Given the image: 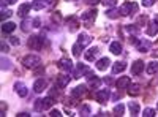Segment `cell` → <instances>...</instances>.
<instances>
[{"label": "cell", "mask_w": 158, "mask_h": 117, "mask_svg": "<svg viewBox=\"0 0 158 117\" xmlns=\"http://www.w3.org/2000/svg\"><path fill=\"white\" fill-rule=\"evenodd\" d=\"M40 63H41V59H40L38 56H35V54L25 56V57L22 59V65H24L25 68H30V70L38 68V67H40Z\"/></svg>", "instance_id": "obj_1"}, {"label": "cell", "mask_w": 158, "mask_h": 117, "mask_svg": "<svg viewBox=\"0 0 158 117\" xmlns=\"http://www.w3.org/2000/svg\"><path fill=\"white\" fill-rule=\"evenodd\" d=\"M54 103H56V98L49 95V97H46L44 100H36L35 109H36V111H46V109H49L51 106H54Z\"/></svg>", "instance_id": "obj_2"}, {"label": "cell", "mask_w": 158, "mask_h": 117, "mask_svg": "<svg viewBox=\"0 0 158 117\" xmlns=\"http://www.w3.org/2000/svg\"><path fill=\"white\" fill-rule=\"evenodd\" d=\"M97 10L94 8V10H87V11H84L82 13V16H81V19L85 22V27H90L92 25V22L95 21V18H97Z\"/></svg>", "instance_id": "obj_3"}, {"label": "cell", "mask_w": 158, "mask_h": 117, "mask_svg": "<svg viewBox=\"0 0 158 117\" xmlns=\"http://www.w3.org/2000/svg\"><path fill=\"white\" fill-rule=\"evenodd\" d=\"M118 11H120V15L128 16V15H131V13H138V5L135 2H125Z\"/></svg>", "instance_id": "obj_4"}, {"label": "cell", "mask_w": 158, "mask_h": 117, "mask_svg": "<svg viewBox=\"0 0 158 117\" xmlns=\"http://www.w3.org/2000/svg\"><path fill=\"white\" fill-rule=\"evenodd\" d=\"M95 100L100 103V105H104L109 100V90L108 89H101L98 92H95Z\"/></svg>", "instance_id": "obj_5"}, {"label": "cell", "mask_w": 158, "mask_h": 117, "mask_svg": "<svg viewBox=\"0 0 158 117\" xmlns=\"http://www.w3.org/2000/svg\"><path fill=\"white\" fill-rule=\"evenodd\" d=\"M27 44H29V48L38 51V49H41V48H43V38H41V36H30Z\"/></svg>", "instance_id": "obj_6"}, {"label": "cell", "mask_w": 158, "mask_h": 117, "mask_svg": "<svg viewBox=\"0 0 158 117\" xmlns=\"http://www.w3.org/2000/svg\"><path fill=\"white\" fill-rule=\"evenodd\" d=\"M57 67L60 70H63V71H71L73 70V62L70 59H67V57H63V59H60L57 62Z\"/></svg>", "instance_id": "obj_7"}, {"label": "cell", "mask_w": 158, "mask_h": 117, "mask_svg": "<svg viewBox=\"0 0 158 117\" xmlns=\"http://www.w3.org/2000/svg\"><path fill=\"white\" fill-rule=\"evenodd\" d=\"M144 67H146V65H144L142 60H136V62H133V65H131V73H133L135 76H138L144 71Z\"/></svg>", "instance_id": "obj_8"}, {"label": "cell", "mask_w": 158, "mask_h": 117, "mask_svg": "<svg viewBox=\"0 0 158 117\" xmlns=\"http://www.w3.org/2000/svg\"><path fill=\"white\" fill-rule=\"evenodd\" d=\"M87 94V87L85 86H77L76 89L71 90V97L73 98H79V97H84Z\"/></svg>", "instance_id": "obj_9"}, {"label": "cell", "mask_w": 158, "mask_h": 117, "mask_svg": "<svg viewBox=\"0 0 158 117\" xmlns=\"http://www.w3.org/2000/svg\"><path fill=\"white\" fill-rule=\"evenodd\" d=\"M70 84V76H67V74H60V76H57V87L59 89H65Z\"/></svg>", "instance_id": "obj_10"}, {"label": "cell", "mask_w": 158, "mask_h": 117, "mask_svg": "<svg viewBox=\"0 0 158 117\" xmlns=\"http://www.w3.org/2000/svg\"><path fill=\"white\" fill-rule=\"evenodd\" d=\"M46 86H48L46 79H43V77H41V79H36V81H35V84H33V90H35L36 94H41L43 90L46 89Z\"/></svg>", "instance_id": "obj_11"}, {"label": "cell", "mask_w": 158, "mask_h": 117, "mask_svg": "<svg viewBox=\"0 0 158 117\" xmlns=\"http://www.w3.org/2000/svg\"><path fill=\"white\" fill-rule=\"evenodd\" d=\"M109 65H111V60H109L108 57H103V59H100V60L95 63V67H97L100 71H104V70L109 67Z\"/></svg>", "instance_id": "obj_12"}, {"label": "cell", "mask_w": 158, "mask_h": 117, "mask_svg": "<svg viewBox=\"0 0 158 117\" xmlns=\"http://www.w3.org/2000/svg\"><path fill=\"white\" fill-rule=\"evenodd\" d=\"M98 52H100L98 48H90V49L87 51V52L84 54V57H85V60H89V62H94V60H95V57L98 56Z\"/></svg>", "instance_id": "obj_13"}, {"label": "cell", "mask_w": 158, "mask_h": 117, "mask_svg": "<svg viewBox=\"0 0 158 117\" xmlns=\"http://www.w3.org/2000/svg\"><path fill=\"white\" fill-rule=\"evenodd\" d=\"M131 84V79L128 76H122L120 79H118L117 82H115V86H117V89H127L128 86Z\"/></svg>", "instance_id": "obj_14"}, {"label": "cell", "mask_w": 158, "mask_h": 117, "mask_svg": "<svg viewBox=\"0 0 158 117\" xmlns=\"http://www.w3.org/2000/svg\"><path fill=\"white\" fill-rule=\"evenodd\" d=\"M90 41H92V38L87 33H81V35H79V38H77V43L81 44L82 48H85L87 44H90Z\"/></svg>", "instance_id": "obj_15"}, {"label": "cell", "mask_w": 158, "mask_h": 117, "mask_svg": "<svg viewBox=\"0 0 158 117\" xmlns=\"http://www.w3.org/2000/svg\"><path fill=\"white\" fill-rule=\"evenodd\" d=\"M109 51H111L114 56H118V54L122 52V44H120V41H112L111 46H109Z\"/></svg>", "instance_id": "obj_16"}, {"label": "cell", "mask_w": 158, "mask_h": 117, "mask_svg": "<svg viewBox=\"0 0 158 117\" xmlns=\"http://www.w3.org/2000/svg\"><path fill=\"white\" fill-rule=\"evenodd\" d=\"M15 89H16V92L19 94V97H27V87H25L24 82H16Z\"/></svg>", "instance_id": "obj_17"}, {"label": "cell", "mask_w": 158, "mask_h": 117, "mask_svg": "<svg viewBox=\"0 0 158 117\" xmlns=\"http://www.w3.org/2000/svg\"><path fill=\"white\" fill-rule=\"evenodd\" d=\"M30 8H32V5H30V3H22V5L19 6V10H18V15H19V16H22V18H25V16L29 15Z\"/></svg>", "instance_id": "obj_18"}, {"label": "cell", "mask_w": 158, "mask_h": 117, "mask_svg": "<svg viewBox=\"0 0 158 117\" xmlns=\"http://www.w3.org/2000/svg\"><path fill=\"white\" fill-rule=\"evenodd\" d=\"M44 6H48V2H46V0H33V2H32V8H33L35 11L43 10Z\"/></svg>", "instance_id": "obj_19"}, {"label": "cell", "mask_w": 158, "mask_h": 117, "mask_svg": "<svg viewBox=\"0 0 158 117\" xmlns=\"http://www.w3.org/2000/svg\"><path fill=\"white\" fill-rule=\"evenodd\" d=\"M68 27H70V32H76V30H77L79 21H77L74 16H70V18H68Z\"/></svg>", "instance_id": "obj_20"}, {"label": "cell", "mask_w": 158, "mask_h": 117, "mask_svg": "<svg viewBox=\"0 0 158 117\" xmlns=\"http://www.w3.org/2000/svg\"><path fill=\"white\" fill-rule=\"evenodd\" d=\"M125 68H127V65H125L123 62H115L114 67H112V73H114V74H118V73H122Z\"/></svg>", "instance_id": "obj_21"}, {"label": "cell", "mask_w": 158, "mask_h": 117, "mask_svg": "<svg viewBox=\"0 0 158 117\" xmlns=\"http://www.w3.org/2000/svg\"><path fill=\"white\" fill-rule=\"evenodd\" d=\"M146 33H147L149 36H155V35L158 33V24H156V22H152V24L149 25V27H147Z\"/></svg>", "instance_id": "obj_22"}, {"label": "cell", "mask_w": 158, "mask_h": 117, "mask_svg": "<svg viewBox=\"0 0 158 117\" xmlns=\"http://www.w3.org/2000/svg\"><path fill=\"white\" fill-rule=\"evenodd\" d=\"M139 94H141V86H139V84H133V86H130V89H128V95L136 97V95H139Z\"/></svg>", "instance_id": "obj_23"}, {"label": "cell", "mask_w": 158, "mask_h": 117, "mask_svg": "<svg viewBox=\"0 0 158 117\" xmlns=\"http://www.w3.org/2000/svg\"><path fill=\"white\" fill-rule=\"evenodd\" d=\"M15 29H16V24H15V22H3V24H2V30H3L5 33H11Z\"/></svg>", "instance_id": "obj_24"}, {"label": "cell", "mask_w": 158, "mask_h": 117, "mask_svg": "<svg viewBox=\"0 0 158 117\" xmlns=\"http://www.w3.org/2000/svg\"><path fill=\"white\" fill-rule=\"evenodd\" d=\"M147 74H155V73H158V62H150L149 65H147Z\"/></svg>", "instance_id": "obj_25"}, {"label": "cell", "mask_w": 158, "mask_h": 117, "mask_svg": "<svg viewBox=\"0 0 158 117\" xmlns=\"http://www.w3.org/2000/svg\"><path fill=\"white\" fill-rule=\"evenodd\" d=\"M128 108H130V111H131V114L133 115H138L139 114V105L136 101H131L130 105H128Z\"/></svg>", "instance_id": "obj_26"}, {"label": "cell", "mask_w": 158, "mask_h": 117, "mask_svg": "<svg viewBox=\"0 0 158 117\" xmlns=\"http://www.w3.org/2000/svg\"><path fill=\"white\" fill-rule=\"evenodd\" d=\"M123 111H125V106L122 105V103H120V105H115V106H114V109H112L114 115H122V114H123Z\"/></svg>", "instance_id": "obj_27"}, {"label": "cell", "mask_w": 158, "mask_h": 117, "mask_svg": "<svg viewBox=\"0 0 158 117\" xmlns=\"http://www.w3.org/2000/svg\"><path fill=\"white\" fill-rule=\"evenodd\" d=\"M106 16H108V18H111V19H115V18L120 16V11H118V10H114V8H111V10L106 13Z\"/></svg>", "instance_id": "obj_28"}, {"label": "cell", "mask_w": 158, "mask_h": 117, "mask_svg": "<svg viewBox=\"0 0 158 117\" xmlns=\"http://www.w3.org/2000/svg\"><path fill=\"white\" fill-rule=\"evenodd\" d=\"M81 49H82V46L79 44V43H76V44H73V56H76V57H79L81 56Z\"/></svg>", "instance_id": "obj_29"}, {"label": "cell", "mask_w": 158, "mask_h": 117, "mask_svg": "<svg viewBox=\"0 0 158 117\" xmlns=\"http://www.w3.org/2000/svg\"><path fill=\"white\" fill-rule=\"evenodd\" d=\"M84 70H85V68H84V65H82V63H79L77 67H76V70H74V73H73V76H74V77H79Z\"/></svg>", "instance_id": "obj_30"}, {"label": "cell", "mask_w": 158, "mask_h": 117, "mask_svg": "<svg viewBox=\"0 0 158 117\" xmlns=\"http://www.w3.org/2000/svg\"><path fill=\"white\" fill-rule=\"evenodd\" d=\"M150 46L149 41H142V43H138V49L141 51V52H146V49Z\"/></svg>", "instance_id": "obj_31"}, {"label": "cell", "mask_w": 158, "mask_h": 117, "mask_svg": "<svg viewBox=\"0 0 158 117\" xmlns=\"http://www.w3.org/2000/svg\"><path fill=\"white\" fill-rule=\"evenodd\" d=\"M101 86V81L98 79V77H92L90 79V87H95V89H98Z\"/></svg>", "instance_id": "obj_32"}, {"label": "cell", "mask_w": 158, "mask_h": 117, "mask_svg": "<svg viewBox=\"0 0 158 117\" xmlns=\"http://www.w3.org/2000/svg\"><path fill=\"white\" fill-rule=\"evenodd\" d=\"M155 112H156L155 109H152V108H146V109H144V114H142V115H144V117H153Z\"/></svg>", "instance_id": "obj_33"}, {"label": "cell", "mask_w": 158, "mask_h": 117, "mask_svg": "<svg viewBox=\"0 0 158 117\" xmlns=\"http://www.w3.org/2000/svg\"><path fill=\"white\" fill-rule=\"evenodd\" d=\"M103 3L106 5V8H114L117 5V0H103Z\"/></svg>", "instance_id": "obj_34"}, {"label": "cell", "mask_w": 158, "mask_h": 117, "mask_svg": "<svg viewBox=\"0 0 158 117\" xmlns=\"http://www.w3.org/2000/svg\"><path fill=\"white\" fill-rule=\"evenodd\" d=\"M30 24H33V21L25 19V21H24V24H22V30H24V32H27V30H29V27H30Z\"/></svg>", "instance_id": "obj_35"}, {"label": "cell", "mask_w": 158, "mask_h": 117, "mask_svg": "<svg viewBox=\"0 0 158 117\" xmlns=\"http://www.w3.org/2000/svg\"><path fill=\"white\" fill-rule=\"evenodd\" d=\"M155 2H156V0H142V6H146V8L153 6V5H155Z\"/></svg>", "instance_id": "obj_36"}, {"label": "cell", "mask_w": 158, "mask_h": 117, "mask_svg": "<svg viewBox=\"0 0 158 117\" xmlns=\"http://www.w3.org/2000/svg\"><path fill=\"white\" fill-rule=\"evenodd\" d=\"M89 114H90V106L84 105V106L81 108V115H89Z\"/></svg>", "instance_id": "obj_37"}, {"label": "cell", "mask_w": 158, "mask_h": 117, "mask_svg": "<svg viewBox=\"0 0 158 117\" xmlns=\"http://www.w3.org/2000/svg\"><path fill=\"white\" fill-rule=\"evenodd\" d=\"M52 21H54V22H60L62 21V16H60L59 11L57 13H52Z\"/></svg>", "instance_id": "obj_38"}, {"label": "cell", "mask_w": 158, "mask_h": 117, "mask_svg": "<svg viewBox=\"0 0 158 117\" xmlns=\"http://www.w3.org/2000/svg\"><path fill=\"white\" fill-rule=\"evenodd\" d=\"M49 115H51V117H60L62 114H60V111H59V109H52Z\"/></svg>", "instance_id": "obj_39"}, {"label": "cell", "mask_w": 158, "mask_h": 117, "mask_svg": "<svg viewBox=\"0 0 158 117\" xmlns=\"http://www.w3.org/2000/svg\"><path fill=\"white\" fill-rule=\"evenodd\" d=\"M10 41H11L13 44H19V38H18V36H11Z\"/></svg>", "instance_id": "obj_40"}, {"label": "cell", "mask_w": 158, "mask_h": 117, "mask_svg": "<svg viewBox=\"0 0 158 117\" xmlns=\"http://www.w3.org/2000/svg\"><path fill=\"white\" fill-rule=\"evenodd\" d=\"M2 52H8V44L5 41H2Z\"/></svg>", "instance_id": "obj_41"}, {"label": "cell", "mask_w": 158, "mask_h": 117, "mask_svg": "<svg viewBox=\"0 0 158 117\" xmlns=\"http://www.w3.org/2000/svg\"><path fill=\"white\" fill-rule=\"evenodd\" d=\"M100 2H101V0H87V3H89V5H98Z\"/></svg>", "instance_id": "obj_42"}, {"label": "cell", "mask_w": 158, "mask_h": 117, "mask_svg": "<svg viewBox=\"0 0 158 117\" xmlns=\"http://www.w3.org/2000/svg\"><path fill=\"white\" fill-rule=\"evenodd\" d=\"M40 25H41V21H40L38 18H36V19H33V27H40Z\"/></svg>", "instance_id": "obj_43"}, {"label": "cell", "mask_w": 158, "mask_h": 117, "mask_svg": "<svg viewBox=\"0 0 158 117\" xmlns=\"http://www.w3.org/2000/svg\"><path fill=\"white\" fill-rule=\"evenodd\" d=\"M0 105H2V114H0V115H5V111H6V105H5V101H2Z\"/></svg>", "instance_id": "obj_44"}, {"label": "cell", "mask_w": 158, "mask_h": 117, "mask_svg": "<svg viewBox=\"0 0 158 117\" xmlns=\"http://www.w3.org/2000/svg\"><path fill=\"white\" fill-rule=\"evenodd\" d=\"M11 16V11H3V15H2V19H5V18H10Z\"/></svg>", "instance_id": "obj_45"}, {"label": "cell", "mask_w": 158, "mask_h": 117, "mask_svg": "<svg viewBox=\"0 0 158 117\" xmlns=\"http://www.w3.org/2000/svg\"><path fill=\"white\" fill-rule=\"evenodd\" d=\"M56 3H57V0H48V5L49 6H54Z\"/></svg>", "instance_id": "obj_46"}, {"label": "cell", "mask_w": 158, "mask_h": 117, "mask_svg": "<svg viewBox=\"0 0 158 117\" xmlns=\"http://www.w3.org/2000/svg\"><path fill=\"white\" fill-rule=\"evenodd\" d=\"M18 117H29V114L27 112H21V114H18Z\"/></svg>", "instance_id": "obj_47"}, {"label": "cell", "mask_w": 158, "mask_h": 117, "mask_svg": "<svg viewBox=\"0 0 158 117\" xmlns=\"http://www.w3.org/2000/svg\"><path fill=\"white\" fill-rule=\"evenodd\" d=\"M16 2H18V0H8V3H10V5H13V3H16Z\"/></svg>", "instance_id": "obj_48"}, {"label": "cell", "mask_w": 158, "mask_h": 117, "mask_svg": "<svg viewBox=\"0 0 158 117\" xmlns=\"http://www.w3.org/2000/svg\"><path fill=\"white\" fill-rule=\"evenodd\" d=\"M68 2H73V0H68Z\"/></svg>", "instance_id": "obj_49"}]
</instances>
